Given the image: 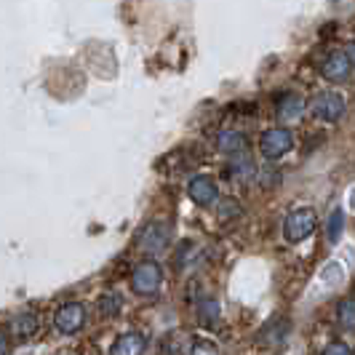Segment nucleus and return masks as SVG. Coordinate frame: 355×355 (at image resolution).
I'll return each mask as SVG.
<instances>
[{
    "instance_id": "obj_6",
    "label": "nucleus",
    "mask_w": 355,
    "mask_h": 355,
    "mask_svg": "<svg viewBox=\"0 0 355 355\" xmlns=\"http://www.w3.org/2000/svg\"><path fill=\"white\" fill-rule=\"evenodd\" d=\"M171 241V230L163 222H150L142 232H139V246L144 251H163Z\"/></svg>"
},
{
    "instance_id": "obj_7",
    "label": "nucleus",
    "mask_w": 355,
    "mask_h": 355,
    "mask_svg": "<svg viewBox=\"0 0 355 355\" xmlns=\"http://www.w3.org/2000/svg\"><path fill=\"white\" fill-rule=\"evenodd\" d=\"M350 70H353V62H350L347 53H331V56L323 62L320 75H323L326 80H331V83H342V80H347Z\"/></svg>"
},
{
    "instance_id": "obj_12",
    "label": "nucleus",
    "mask_w": 355,
    "mask_h": 355,
    "mask_svg": "<svg viewBox=\"0 0 355 355\" xmlns=\"http://www.w3.org/2000/svg\"><path fill=\"white\" fill-rule=\"evenodd\" d=\"M11 331L17 334L19 339H27L33 337L37 331V320L33 313H21V315H17V318L11 320Z\"/></svg>"
},
{
    "instance_id": "obj_15",
    "label": "nucleus",
    "mask_w": 355,
    "mask_h": 355,
    "mask_svg": "<svg viewBox=\"0 0 355 355\" xmlns=\"http://www.w3.org/2000/svg\"><path fill=\"white\" fill-rule=\"evenodd\" d=\"M198 318H200V323H206V326L216 323V320H219V302H214V300L200 302V307H198Z\"/></svg>"
},
{
    "instance_id": "obj_11",
    "label": "nucleus",
    "mask_w": 355,
    "mask_h": 355,
    "mask_svg": "<svg viewBox=\"0 0 355 355\" xmlns=\"http://www.w3.org/2000/svg\"><path fill=\"white\" fill-rule=\"evenodd\" d=\"M216 147L222 153H230V155H241L246 150V137L241 131H219L216 134Z\"/></svg>"
},
{
    "instance_id": "obj_1",
    "label": "nucleus",
    "mask_w": 355,
    "mask_h": 355,
    "mask_svg": "<svg viewBox=\"0 0 355 355\" xmlns=\"http://www.w3.org/2000/svg\"><path fill=\"white\" fill-rule=\"evenodd\" d=\"M318 216L313 209H294L284 219V238L288 243H302L304 238H310L315 232Z\"/></svg>"
},
{
    "instance_id": "obj_13",
    "label": "nucleus",
    "mask_w": 355,
    "mask_h": 355,
    "mask_svg": "<svg viewBox=\"0 0 355 355\" xmlns=\"http://www.w3.org/2000/svg\"><path fill=\"white\" fill-rule=\"evenodd\" d=\"M227 174H230L232 179H249V177H254V163H251L243 153H241V155H232Z\"/></svg>"
},
{
    "instance_id": "obj_10",
    "label": "nucleus",
    "mask_w": 355,
    "mask_h": 355,
    "mask_svg": "<svg viewBox=\"0 0 355 355\" xmlns=\"http://www.w3.org/2000/svg\"><path fill=\"white\" fill-rule=\"evenodd\" d=\"M275 112H278V118L284 121V123H291V121H300L304 112V102L300 96H294V94H288V96H281L278 99V107H275Z\"/></svg>"
},
{
    "instance_id": "obj_5",
    "label": "nucleus",
    "mask_w": 355,
    "mask_h": 355,
    "mask_svg": "<svg viewBox=\"0 0 355 355\" xmlns=\"http://www.w3.org/2000/svg\"><path fill=\"white\" fill-rule=\"evenodd\" d=\"M56 329L62 331V334H75V331H80V326L86 323V307L78 302H67L62 304L59 310H56Z\"/></svg>"
},
{
    "instance_id": "obj_20",
    "label": "nucleus",
    "mask_w": 355,
    "mask_h": 355,
    "mask_svg": "<svg viewBox=\"0 0 355 355\" xmlns=\"http://www.w3.org/2000/svg\"><path fill=\"white\" fill-rule=\"evenodd\" d=\"M8 347H11L8 334H6V331H0V355H8Z\"/></svg>"
},
{
    "instance_id": "obj_16",
    "label": "nucleus",
    "mask_w": 355,
    "mask_h": 355,
    "mask_svg": "<svg viewBox=\"0 0 355 355\" xmlns=\"http://www.w3.org/2000/svg\"><path fill=\"white\" fill-rule=\"evenodd\" d=\"M342 230H345V214L339 211V209H334V211H331V216H329V227H326V232H329V241H331V243H337L339 235H342Z\"/></svg>"
},
{
    "instance_id": "obj_8",
    "label": "nucleus",
    "mask_w": 355,
    "mask_h": 355,
    "mask_svg": "<svg viewBox=\"0 0 355 355\" xmlns=\"http://www.w3.org/2000/svg\"><path fill=\"white\" fill-rule=\"evenodd\" d=\"M187 193H190V198L196 200L198 206H211L214 200L219 198V190H216L211 177H196L187 184Z\"/></svg>"
},
{
    "instance_id": "obj_4",
    "label": "nucleus",
    "mask_w": 355,
    "mask_h": 355,
    "mask_svg": "<svg viewBox=\"0 0 355 355\" xmlns=\"http://www.w3.org/2000/svg\"><path fill=\"white\" fill-rule=\"evenodd\" d=\"M347 112V107H345V99L334 94V91H326V94H318L315 99H313V115L318 118V121H326V123H337L339 118Z\"/></svg>"
},
{
    "instance_id": "obj_18",
    "label": "nucleus",
    "mask_w": 355,
    "mask_h": 355,
    "mask_svg": "<svg viewBox=\"0 0 355 355\" xmlns=\"http://www.w3.org/2000/svg\"><path fill=\"white\" fill-rule=\"evenodd\" d=\"M190 355H222V353H219V347H216L214 342H209V339H198L196 345H193V350H190Z\"/></svg>"
},
{
    "instance_id": "obj_14",
    "label": "nucleus",
    "mask_w": 355,
    "mask_h": 355,
    "mask_svg": "<svg viewBox=\"0 0 355 355\" xmlns=\"http://www.w3.org/2000/svg\"><path fill=\"white\" fill-rule=\"evenodd\" d=\"M337 318H339V326H342V329L355 331V300H342V302H339Z\"/></svg>"
},
{
    "instance_id": "obj_19",
    "label": "nucleus",
    "mask_w": 355,
    "mask_h": 355,
    "mask_svg": "<svg viewBox=\"0 0 355 355\" xmlns=\"http://www.w3.org/2000/svg\"><path fill=\"white\" fill-rule=\"evenodd\" d=\"M320 355H350V347L345 342H331V345H326V350Z\"/></svg>"
},
{
    "instance_id": "obj_3",
    "label": "nucleus",
    "mask_w": 355,
    "mask_h": 355,
    "mask_svg": "<svg viewBox=\"0 0 355 355\" xmlns=\"http://www.w3.org/2000/svg\"><path fill=\"white\" fill-rule=\"evenodd\" d=\"M160 284H163V270H160L158 262H142V265L134 267V272H131V288L137 294L150 297V294L158 291Z\"/></svg>"
},
{
    "instance_id": "obj_9",
    "label": "nucleus",
    "mask_w": 355,
    "mask_h": 355,
    "mask_svg": "<svg viewBox=\"0 0 355 355\" xmlns=\"http://www.w3.org/2000/svg\"><path fill=\"white\" fill-rule=\"evenodd\" d=\"M144 347H147V339L137 331H128V334H121L115 339L110 355H144Z\"/></svg>"
},
{
    "instance_id": "obj_2",
    "label": "nucleus",
    "mask_w": 355,
    "mask_h": 355,
    "mask_svg": "<svg viewBox=\"0 0 355 355\" xmlns=\"http://www.w3.org/2000/svg\"><path fill=\"white\" fill-rule=\"evenodd\" d=\"M291 147H294V134L288 128H267L259 137V150L267 160L284 158Z\"/></svg>"
},
{
    "instance_id": "obj_17",
    "label": "nucleus",
    "mask_w": 355,
    "mask_h": 355,
    "mask_svg": "<svg viewBox=\"0 0 355 355\" xmlns=\"http://www.w3.org/2000/svg\"><path fill=\"white\" fill-rule=\"evenodd\" d=\"M99 313L105 315V318H110V315H118V310H121V297L118 294H105L102 300H99Z\"/></svg>"
},
{
    "instance_id": "obj_21",
    "label": "nucleus",
    "mask_w": 355,
    "mask_h": 355,
    "mask_svg": "<svg viewBox=\"0 0 355 355\" xmlns=\"http://www.w3.org/2000/svg\"><path fill=\"white\" fill-rule=\"evenodd\" d=\"M347 56H350V62H353V64H355V43H353V46H350V53H347Z\"/></svg>"
}]
</instances>
